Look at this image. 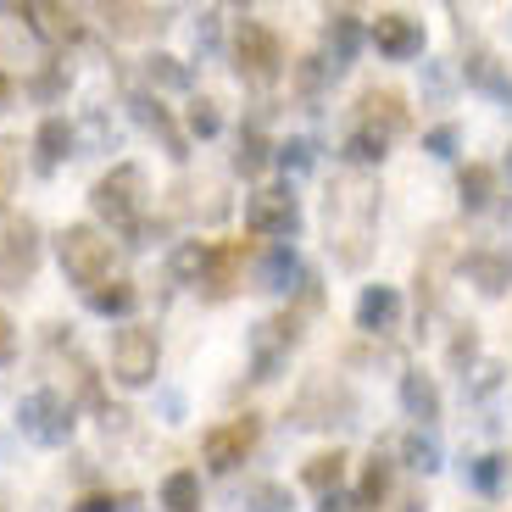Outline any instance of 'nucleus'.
Instances as JSON below:
<instances>
[{
	"mask_svg": "<svg viewBox=\"0 0 512 512\" xmlns=\"http://www.w3.org/2000/svg\"><path fill=\"white\" fill-rule=\"evenodd\" d=\"M457 201L462 212H485L490 201H496V167L490 162H468L457 173Z\"/></svg>",
	"mask_w": 512,
	"mask_h": 512,
	"instance_id": "nucleus-25",
	"label": "nucleus"
},
{
	"mask_svg": "<svg viewBox=\"0 0 512 512\" xmlns=\"http://www.w3.org/2000/svg\"><path fill=\"white\" fill-rule=\"evenodd\" d=\"M128 112H134V123H140V128H151L156 140L167 145V156H173V162H184V156H190V145H184V134L173 128V117H167V106L156 101V95L134 90V95H128Z\"/></svg>",
	"mask_w": 512,
	"mask_h": 512,
	"instance_id": "nucleus-16",
	"label": "nucleus"
},
{
	"mask_svg": "<svg viewBox=\"0 0 512 512\" xmlns=\"http://www.w3.org/2000/svg\"><path fill=\"white\" fill-rule=\"evenodd\" d=\"M462 273H468V284H474L479 295H507V284H512V256L507 251H468L462 256Z\"/></svg>",
	"mask_w": 512,
	"mask_h": 512,
	"instance_id": "nucleus-17",
	"label": "nucleus"
},
{
	"mask_svg": "<svg viewBox=\"0 0 512 512\" xmlns=\"http://www.w3.org/2000/svg\"><path fill=\"white\" fill-rule=\"evenodd\" d=\"M457 123H440V128H429V134H423V151L429 156H440V162H451V156H457Z\"/></svg>",
	"mask_w": 512,
	"mask_h": 512,
	"instance_id": "nucleus-40",
	"label": "nucleus"
},
{
	"mask_svg": "<svg viewBox=\"0 0 512 512\" xmlns=\"http://www.w3.org/2000/svg\"><path fill=\"white\" fill-rule=\"evenodd\" d=\"M479 357V334H474V323H468V329L457 334V340H451V368L462 373V379H468V362Z\"/></svg>",
	"mask_w": 512,
	"mask_h": 512,
	"instance_id": "nucleus-42",
	"label": "nucleus"
},
{
	"mask_svg": "<svg viewBox=\"0 0 512 512\" xmlns=\"http://www.w3.org/2000/svg\"><path fill=\"white\" fill-rule=\"evenodd\" d=\"M318 512H351V501L340 496V490H334V496H323V507H318Z\"/></svg>",
	"mask_w": 512,
	"mask_h": 512,
	"instance_id": "nucleus-47",
	"label": "nucleus"
},
{
	"mask_svg": "<svg viewBox=\"0 0 512 512\" xmlns=\"http://www.w3.org/2000/svg\"><path fill=\"white\" fill-rule=\"evenodd\" d=\"M73 512H123V507H117L112 496H78V501H73Z\"/></svg>",
	"mask_w": 512,
	"mask_h": 512,
	"instance_id": "nucleus-46",
	"label": "nucleus"
},
{
	"mask_svg": "<svg viewBox=\"0 0 512 512\" xmlns=\"http://www.w3.org/2000/svg\"><path fill=\"white\" fill-rule=\"evenodd\" d=\"M368 39L384 62H418L423 56V23L412 12H379L368 28Z\"/></svg>",
	"mask_w": 512,
	"mask_h": 512,
	"instance_id": "nucleus-12",
	"label": "nucleus"
},
{
	"mask_svg": "<svg viewBox=\"0 0 512 512\" xmlns=\"http://www.w3.org/2000/svg\"><path fill=\"white\" fill-rule=\"evenodd\" d=\"M245 229H251V234H268L273 245H279V240H295V234H301V201H295L290 184L256 190L251 201H245Z\"/></svg>",
	"mask_w": 512,
	"mask_h": 512,
	"instance_id": "nucleus-8",
	"label": "nucleus"
},
{
	"mask_svg": "<svg viewBox=\"0 0 512 512\" xmlns=\"http://www.w3.org/2000/svg\"><path fill=\"white\" fill-rule=\"evenodd\" d=\"M401 323V290L396 284H368L357 295V329L362 334H390Z\"/></svg>",
	"mask_w": 512,
	"mask_h": 512,
	"instance_id": "nucleus-15",
	"label": "nucleus"
},
{
	"mask_svg": "<svg viewBox=\"0 0 512 512\" xmlns=\"http://www.w3.org/2000/svg\"><path fill=\"white\" fill-rule=\"evenodd\" d=\"M273 162H279L284 173H312L318 145H312V140H284V145H273Z\"/></svg>",
	"mask_w": 512,
	"mask_h": 512,
	"instance_id": "nucleus-36",
	"label": "nucleus"
},
{
	"mask_svg": "<svg viewBox=\"0 0 512 512\" xmlns=\"http://www.w3.org/2000/svg\"><path fill=\"white\" fill-rule=\"evenodd\" d=\"M73 145H78V128L67 123V117H45V123L34 128V151H39V167L51 173L62 156H73Z\"/></svg>",
	"mask_w": 512,
	"mask_h": 512,
	"instance_id": "nucleus-23",
	"label": "nucleus"
},
{
	"mask_svg": "<svg viewBox=\"0 0 512 512\" xmlns=\"http://www.w3.org/2000/svg\"><path fill=\"white\" fill-rule=\"evenodd\" d=\"M362 39H368V28H362V17L351 12V6L329 12V28H323V45H329V67H334V73H346V67L357 62Z\"/></svg>",
	"mask_w": 512,
	"mask_h": 512,
	"instance_id": "nucleus-13",
	"label": "nucleus"
},
{
	"mask_svg": "<svg viewBox=\"0 0 512 512\" xmlns=\"http://www.w3.org/2000/svg\"><path fill=\"white\" fill-rule=\"evenodd\" d=\"M357 418V396H351V384L340 379H312L307 390H301V401H295V423L301 429H334V423H351Z\"/></svg>",
	"mask_w": 512,
	"mask_h": 512,
	"instance_id": "nucleus-9",
	"label": "nucleus"
},
{
	"mask_svg": "<svg viewBox=\"0 0 512 512\" xmlns=\"http://www.w3.org/2000/svg\"><path fill=\"white\" fill-rule=\"evenodd\" d=\"M12 190H17V145L0 140V212L12 206Z\"/></svg>",
	"mask_w": 512,
	"mask_h": 512,
	"instance_id": "nucleus-41",
	"label": "nucleus"
},
{
	"mask_svg": "<svg viewBox=\"0 0 512 512\" xmlns=\"http://www.w3.org/2000/svg\"><path fill=\"white\" fill-rule=\"evenodd\" d=\"M240 262H245V245H212V268H206V284L201 290L212 295V301H223V295H234V284H240Z\"/></svg>",
	"mask_w": 512,
	"mask_h": 512,
	"instance_id": "nucleus-24",
	"label": "nucleus"
},
{
	"mask_svg": "<svg viewBox=\"0 0 512 512\" xmlns=\"http://www.w3.org/2000/svg\"><path fill=\"white\" fill-rule=\"evenodd\" d=\"M256 440H262V418H256V412H245V418H229V423H218V429H206V440H201L206 468L234 474V468H240V462L256 451Z\"/></svg>",
	"mask_w": 512,
	"mask_h": 512,
	"instance_id": "nucleus-11",
	"label": "nucleus"
},
{
	"mask_svg": "<svg viewBox=\"0 0 512 512\" xmlns=\"http://www.w3.org/2000/svg\"><path fill=\"white\" fill-rule=\"evenodd\" d=\"M384 496H390V462H384L379 451H373V462H368V468H362V485H357V501H362V507H379Z\"/></svg>",
	"mask_w": 512,
	"mask_h": 512,
	"instance_id": "nucleus-34",
	"label": "nucleus"
},
{
	"mask_svg": "<svg viewBox=\"0 0 512 512\" xmlns=\"http://www.w3.org/2000/svg\"><path fill=\"white\" fill-rule=\"evenodd\" d=\"M290 279H307V273H301V256H295V245L279 240V245H268V256H262V262H256V290L279 295V290H290Z\"/></svg>",
	"mask_w": 512,
	"mask_h": 512,
	"instance_id": "nucleus-20",
	"label": "nucleus"
},
{
	"mask_svg": "<svg viewBox=\"0 0 512 512\" xmlns=\"http://www.w3.org/2000/svg\"><path fill=\"white\" fill-rule=\"evenodd\" d=\"M401 407H407V418H418V429H435V418H440V384L429 379L423 368H407V373H401Z\"/></svg>",
	"mask_w": 512,
	"mask_h": 512,
	"instance_id": "nucleus-18",
	"label": "nucleus"
},
{
	"mask_svg": "<svg viewBox=\"0 0 512 512\" xmlns=\"http://www.w3.org/2000/svg\"><path fill=\"white\" fill-rule=\"evenodd\" d=\"M329 78H340V73L329 67V56H301V62H295V90L307 95V101H318Z\"/></svg>",
	"mask_w": 512,
	"mask_h": 512,
	"instance_id": "nucleus-33",
	"label": "nucleus"
},
{
	"mask_svg": "<svg viewBox=\"0 0 512 512\" xmlns=\"http://www.w3.org/2000/svg\"><path fill=\"white\" fill-rule=\"evenodd\" d=\"M357 112H362L357 128H373V134H384V140L407 134V101H401L396 90H362Z\"/></svg>",
	"mask_w": 512,
	"mask_h": 512,
	"instance_id": "nucleus-14",
	"label": "nucleus"
},
{
	"mask_svg": "<svg viewBox=\"0 0 512 512\" xmlns=\"http://www.w3.org/2000/svg\"><path fill=\"white\" fill-rule=\"evenodd\" d=\"M39 273V223L34 218H12L0 229V290L17 295L28 290Z\"/></svg>",
	"mask_w": 512,
	"mask_h": 512,
	"instance_id": "nucleus-7",
	"label": "nucleus"
},
{
	"mask_svg": "<svg viewBox=\"0 0 512 512\" xmlns=\"http://www.w3.org/2000/svg\"><path fill=\"white\" fill-rule=\"evenodd\" d=\"M507 179H512V151H507Z\"/></svg>",
	"mask_w": 512,
	"mask_h": 512,
	"instance_id": "nucleus-49",
	"label": "nucleus"
},
{
	"mask_svg": "<svg viewBox=\"0 0 512 512\" xmlns=\"http://www.w3.org/2000/svg\"><path fill=\"white\" fill-rule=\"evenodd\" d=\"M340 156H346L351 167H373V162H384V156H390V140H384V134H373V128H351L346 134V145H340Z\"/></svg>",
	"mask_w": 512,
	"mask_h": 512,
	"instance_id": "nucleus-29",
	"label": "nucleus"
},
{
	"mask_svg": "<svg viewBox=\"0 0 512 512\" xmlns=\"http://www.w3.org/2000/svg\"><path fill=\"white\" fill-rule=\"evenodd\" d=\"M62 90H67V73H62V67H51L45 78H34V95H39V101H56Z\"/></svg>",
	"mask_w": 512,
	"mask_h": 512,
	"instance_id": "nucleus-43",
	"label": "nucleus"
},
{
	"mask_svg": "<svg viewBox=\"0 0 512 512\" xmlns=\"http://www.w3.org/2000/svg\"><path fill=\"white\" fill-rule=\"evenodd\" d=\"M501 479H507V457H474V468H468V485H474L479 496H496Z\"/></svg>",
	"mask_w": 512,
	"mask_h": 512,
	"instance_id": "nucleus-37",
	"label": "nucleus"
},
{
	"mask_svg": "<svg viewBox=\"0 0 512 512\" xmlns=\"http://www.w3.org/2000/svg\"><path fill=\"white\" fill-rule=\"evenodd\" d=\"M240 512H295V501H290V485H256V490H245V507Z\"/></svg>",
	"mask_w": 512,
	"mask_h": 512,
	"instance_id": "nucleus-35",
	"label": "nucleus"
},
{
	"mask_svg": "<svg viewBox=\"0 0 512 512\" xmlns=\"http://www.w3.org/2000/svg\"><path fill=\"white\" fill-rule=\"evenodd\" d=\"M73 401L56 396V390H28L17 401V429H23L34 446H67L73 440Z\"/></svg>",
	"mask_w": 512,
	"mask_h": 512,
	"instance_id": "nucleus-5",
	"label": "nucleus"
},
{
	"mask_svg": "<svg viewBox=\"0 0 512 512\" xmlns=\"http://www.w3.org/2000/svg\"><path fill=\"white\" fill-rule=\"evenodd\" d=\"M17 17H28V28H34L39 39H51V45H67V39H78V12H73V6L34 0V6H23Z\"/></svg>",
	"mask_w": 512,
	"mask_h": 512,
	"instance_id": "nucleus-21",
	"label": "nucleus"
},
{
	"mask_svg": "<svg viewBox=\"0 0 512 512\" xmlns=\"http://www.w3.org/2000/svg\"><path fill=\"white\" fill-rule=\"evenodd\" d=\"M206 268H212V245H206V240H179V245H173V256H167L173 284H190V290H201V284H206Z\"/></svg>",
	"mask_w": 512,
	"mask_h": 512,
	"instance_id": "nucleus-22",
	"label": "nucleus"
},
{
	"mask_svg": "<svg viewBox=\"0 0 512 512\" xmlns=\"http://www.w3.org/2000/svg\"><path fill=\"white\" fill-rule=\"evenodd\" d=\"M56 256H62V273L84 290H101L112 279V240H106L95 223H67L56 234Z\"/></svg>",
	"mask_w": 512,
	"mask_h": 512,
	"instance_id": "nucleus-2",
	"label": "nucleus"
},
{
	"mask_svg": "<svg viewBox=\"0 0 512 512\" xmlns=\"http://www.w3.org/2000/svg\"><path fill=\"white\" fill-rule=\"evenodd\" d=\"M162 507H167V512H201V479H195L190 468L167 474V485H162Z\"/></svg>",
	"mask_w": 512,
	"mask_h": 512,
	"instance_id": "nucleus-32",
	"label": "nucleus"
},
{
	"mask_svg": "<svg viewBox=\"0 0 512 512\" xmlns=\"http://www.w3.org/2000/svg\"><path fill=\"white\" fill-rule=\"evenodd\" d=\"M195 45H201V51H218V12H206L201 23H195Z\"/></svg>",
	"mask_w": 512,
	"mask_h": 512,
	"instance_id": "nucleus-44",
	"label": "nucleus"
},
{
	"mask_svg": "<svg viewBox=\"0 0 512 512\" xmlns=\"http://www.w3.org/2000/svg\"><path fill=\"white\" fill-rule=\"evenodd\" d=\"M134 301H140V290L128 279H106L101 290H90V312H101V318H128Z\"/></svg>",
	"mask_w": 512,
	"mask_h": 512,
	"instance_id": "nucleus-27",
	"label": "nucleus"
},
{
	"mask_svg": "<svg viewBox=\"0 0 512 512\" xmlns=\"http://www.w3.org/2000/svg\"><path fill=\"white\" fill-rule=\"evenodd\" d=\"M218 128H223L218 101H212V95H195V101H190V134H195V140H212Z\"/></svg>",
	"mask_w": 512,
	"mask_h": 512,
	"instance_id": "nucleus-38",
	"label": "nucleus"
},
{
	"mask_svg": "<svg viewBox=\"0 0 512 512\" xmlns=\"http://www.w3.org/2000/svg\"><path fill=\"white\" fill-rule=\"evenodd\" d=\"M401 457H407L412 474H440V440H435V429H412V435L401 440Z\"/></svg>",
	"mask_w": 512,
	"mask_h": 512,
	"instance_id": "nucleus-31",
	"label": "nucleus"
},
{
	"mask_svg": "<svg viewBox=\"0 0 512 512\" xmlns=\"http://www.w3.org/2000/svg\"><path fill=\"white\" fill-rule=\"evenodd\" d=\"M301 479H307L318 496H334V490H340V479H346V451H318V457L301 468Z\"/></svg>",
	"mask_w": 512,
	"mask_h": 512,
	"instance_id": "nucleus-28",
	"label": "nucleus"
},
{
	"mask_svg": "<svg viewBox=\"0 0 512 512\" xmlns=\"http://www.w3.org/2000/svg\"><path fill=\"white\" fill-rule=\"evenodd\" d=\"M273 162V145H268V134L262 128H240V151H234V173H245V179H256L262 167Z\"/></svg>",
	"mask_w": 512,
	"mask_h": 512,
	"instance_id": "nucleus-30",
	"label": "nucleus"
},
{
	"mask_svg": "<svg viewBox=\"0 0 512 512\" xmlns=\"http://www.w3.org/2000/svg\"><path fill=\"white\" fill-rule=\"evenodd\" d=\"M6 106H12V78L0 73V112H6Z\"/></svg>",
	"mask_w": 512,
	"mask_h": 512,
	"instance_id": "nucleus-48",
	"label": "nucleus"
},
{
	"mask_svg": "<svg viewBox=\"0 0 512 512\" xmlns=\"http://www.w3.org/2000/svg\"><path fill=\"white\" fill-rule=\"evenodd\" d=\"M323 223H329V251L340 268H368L373 256V223H379V179L368 173H346L334 179L329 201H323Z\"/></svg>",
	"mask_w": 512,
	"mask_h": 512,
	"instance_id": "nucleus-1",
	"label": "nucleus"
},
{
	"mask_svg": "<svg viewBox=\"0 0 512 512\" xmlns=\"http://www.w3.org/2000/svg\"><path fill=\"white\" fill-rule=\"evenodd\" d=\"M12 357H17V329H12V318L0 312V368H6Z\"/></svg>",
	"mask_w": 512,
	"mask_h": 512,
	"instance_id": "nucleus-45",
	"label": "nucleus"
},
{
	"mask_svg": "<svg viewBox=\"0 0 512 512\" xmlns=\"http://www.w3.org/2000/svg\"><path fill=\"white\" fill-rule=\"evenodd\" d=\"M106 23L112 34H156L167 28V12L162 6H106Z\"/></svg>",
	"mask_w": 512,
	"mask_h": 512,
	"instance_id": "nucleus-26",
	"label": "nucleus"
},
{
	"mask_svg": "<svg viewBox=\"0 0 512 512\" xmlns=\"http://www.w3.org/2000/svg\"><path fill=\"white\" fill-rule=\"evenodd\" d=\"M462 78H468L474 90H485L490 101L512 106V78H507V67H501L496 56L485 51V45H474V51H468V62H462Z\"/></svg>",
	"mask_w": 512,
	"mask_h": 512,
	"instance_id": "nucleus-19",
	"label": "nucleus"
},
{
	"mask_svg": "<svg viewBox=\"0 0 512 512\" xmlns=\"http://www.w3.org/2000/svg\"><path fill=\"white\" fill-rule=\"evenodd\" d=\"M90 206H95V218L112 223V229H134L140 223V206H145V173L134 162H117L112 173H101L90 190Z\"/></svg>",
	"mask_w": 512,
	"mask_h": 512,
	"instance_id": "nucleus-3",
	"label": "nucleus"
},
{
	"mask_svg": "<svg viewBox=\"0 0 512 512\" xmlns=\"http://www.w3.org/2000/svg\"><path fill=\"white\" fill-rule=\"evenodd\" d=\"M295 340H301V318H295V312L256 323L251 329V379H279V368L290 362Z\"/></svg>",
	"mask_w": 512,
	"mask_h": 512,
	"instance_id": "nucleus-10",
	"label": "nucleus"
},
{
	"mask_svg": "<svg viewBox=\"0 0 512 512\" xmlns=\"http://www.w3.org/2000/svg\"><path fill=\"white\" fill-rule=\"evenodd\" d=\"M145 78H151L156 90H190V73H184L173 56H151V62H145Z\"/></svg>",
	"mask_w": 512,
	"mask_h": 512,
	"instance_id": "nucleus-39",
	"label": "nucleus"
},
{
	"mask_svg": "<svg viewBox=\"0 0 512 512\" xmlns=\"http://www.w3.org/2000/svg\"><path fill=\"white\" fill-rule=\"evenodd\" d=\"M229 56H234V73H240L245 84H273V78L284 73V45H279V34H273L268 23H251V17H240Z\"/></svg>",
	"mask_w": 512,
	"mask_h": 512,
	"instance_id": "nucleus-4",
	"label": "nucleus"
},
{
	"mask_svg": "<svg viewBox=\"0 0 512 512\" xmlns=\"http://www.w3.org/2000/svg\"><path fill=\"white\" fill-rule=\"evenodd\" d=\"M162 368V340L156 329H140V323H128V329L112 334V379L128 384V390H145Z\"/></svg>",
	"mask_w": 512,
	"mask_h": 512,
	"instance_id": "nucleus-6",
	"label": "nucleus"
}]
</instances>
